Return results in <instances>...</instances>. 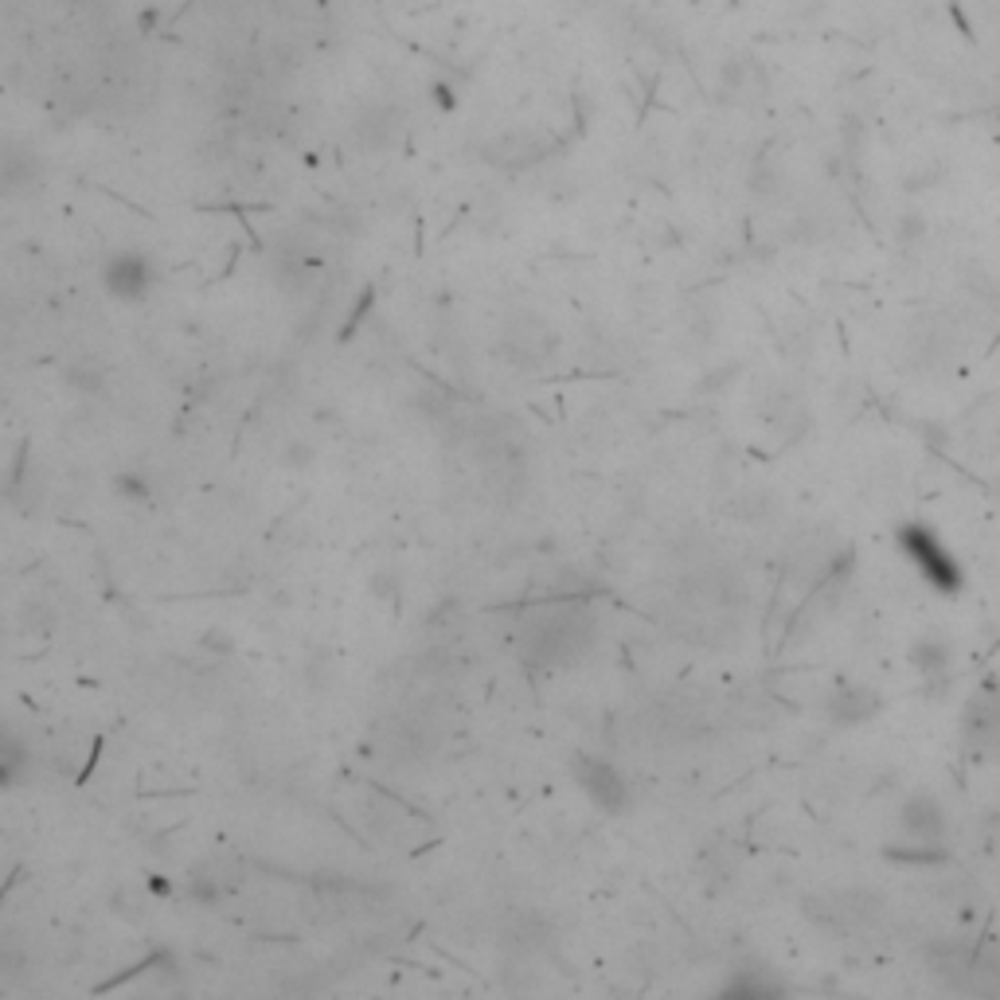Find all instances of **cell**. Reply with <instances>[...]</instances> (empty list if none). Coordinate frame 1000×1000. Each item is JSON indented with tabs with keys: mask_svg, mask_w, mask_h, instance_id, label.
I'll return each instance as SVG.
<instances>
[{
	"mask_svg": "<svg viewBox=\"0 0 1000 1000\" xmlns=\"http://www.w3.org/2000/svg\"><path fill=\"white\" fill-rule=\"evenodd\" d=\"M961 739H966V751L974 759L1000 762V688H981L966 703Z\"/></svg>",
	"mask_w": 1000,
	"mask_h": 1000,
	"instance_id": "cell-8",
	"label": "cell"
},
{
	"mask_svg": "<svg viewBox=\"0 0 1000 1000\" xmlns=\"http://www.w3.org/2000/svg\"><path fill=\"white\" fill-rule=\"evenodd\" d=\"M875 708H880V700L860 685H837V692L829 700V711L837 723H863V719H872Z\"/></svg>",
	"mask_w": 1000,
	"mask_h": 1000,
	"instance_id": "cell-10",
	"label": "cell"
},
{
	"mask_svg": "<svg viewBox=\"0 0 1000 1000\" xmlns=\"http://www.w3.org/2000/svg\"><path fill=\"white\" fill-rule=\"evenodd\" d=\"M571 774H574V786L590 797V805H599L602 813L617 817V813L630 809L633 789H630V782H625V774L610 759H602V754H579V759L571 762Z\"/></svg>",
	"mask_w": 1000,
	"mask_h": 1000,
	"instance_id": "cell-6",
	"label": "cell"
},
{
	"mask_svg": "<svg viewBox=\"0 0 1000 1000\" xmlns=\"http://www.w3.org/2000/svg\"><path fill=\"white\" fill-rule=\"evenodd\" d=\"M28 774V746L17 739V731L0 723V789L20 786Z\"/></svg>",
	"mask_w": 1000,
	"mask_h": 1000,
	"instance_id": "cell-11",
	"label": "cell"
},
{
	"mask_svg": "<svg viewBox=\"0 0 1000 1000\" xmlns=\"http://www.w3.org/2000/svg\"><path fill=\"white\" fill-rule=\"evenodd\" d=\"M899 829L903 840L891 845V856L906 863H934L946 852V809H942L938 797L931 794H915L903 805V817H899Z\"/></svg>",
	"mask_w": 1000,
	"mask_h": 1000,
	"instance_id": "cell-3",
	"label": "cell"
},
{
	"mask_svg": "<svg viewBox=\"0 0 1000 1000\" xmlns=\"http://www.w3.org/2000/svg\"><path fill=\"white\" fill-rule=\"evenodd\" d=\"M703 1000H789L786 985L766 966H739L716 985Z\"/></svg>",
	"mask_w": 1000,
	"mask_h": 1000,
	"instance_id": "cell-9",
	"label": "cell"
},
{
	"mask_svg": "<svg viewBox=\"0 0 1000 1000\" xmlns=\"http://www.w3.org/2000/svg\"><path fill=\"white\" fill-rule=\"evenodd\" d=\"M0 899H4V883H0Z\"/></svg>",
	"mask_w": 1000,
	"mask_h": 1000,
	"instance_id": "cell-12",
	"label": "cell"
},
{
	"mask_svg": "<svg viewBox=\"0 0 1000 1000\" xmlns=\"http://www.w3.org/2000/svg\"><path fill=\"white\" fill-rule=\"evenodd\" d=\"M594 642V617L579 602H548L524 622V653L539 665H567Z\"/></svg>",
	"mask_w": 1000,
	"mask_h": 1000,
	"instance_id": "cell-1",
	"label": "cell"
},
{
	"mask_svg": "<svg viewBox=\"0 0 1000 1000\" xmlns=\"http://www.w3.org/2000/svg\"><path fill=\"white\" fill-rule=\"evenodd\" d=\"M931 966L942 981L977 1000H1000V949L977 938H949L931 949Z\"/></svg>",
	"mask_w": 1000,
	"mask_h": 1000,
	"instance_id": "cell-2",
	"label": "cell"
},
{
	"mask_svg": "<svg viewBox=\"0 0 1000 1000\" xmlns=\"http://www.w3.org/2000/svg\"><path fill=\"white\" fill-rule=\"evenodd\" d=\"M899 551L915 563V571L923 574L938 594H961L966 571H961L958 559L949 556V548L938 539V531H931L926 524H903V528H899Z\"/></svg>",
	"mask_w": 1000,
	"mask_h": 1000,
	"instance_id": "cell-4",
	"label": "cell"
},
{
	"mask_svg": "<svg viewBox=\"0 0 1000 1000\" xmlns=\"http://www.w3.org/2000/svg\"><path fill=\"white\" fill-rule=\"evenodd\" d=\"M98 278H103V290L110 293L114 301H121V305H141V301L157 290V282H161L157 262L138 247L110 250V255L103 258V275Z\"/></svg>",
	"mask_w": 1000,
	"mask_h": 1000,
	"instance_id": "cell-5",
	"label": "cell"
},
{
	"mask_svg": "<svg viewBox=\"0 0 1000 1000\" xmlns=\"http://www.w3.org/2000/svg\"><path fill=\"white\" fill-rule=\"evenodd\" d=\"M43 157L17 133L0 129V200H24L43 184Z\"/></svg>",
	"mask_w": 1000,
	"mask_h": 1000,
	"instance_id": "cell-7",
	"label": "cell"
}]
</instances>
